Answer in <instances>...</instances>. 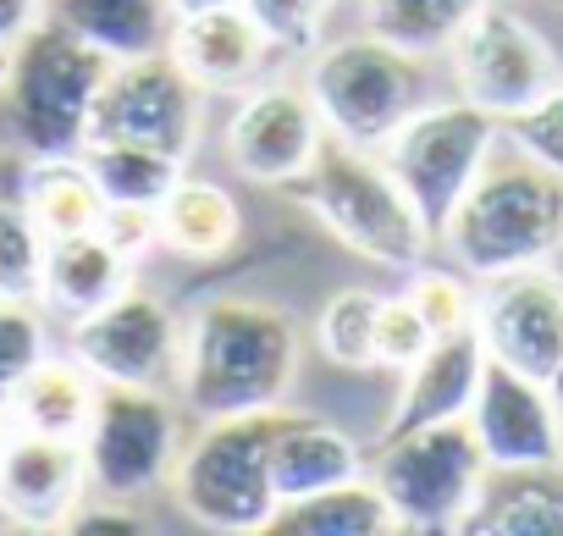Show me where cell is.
Instances as JSON below:
<instances>
[{"mask_svg": "<svg viewBox=\"0 0 563 536\" xmlns=\"http://www.w3.org/2000/svg\"><path fill=\"white\" fill-rule=\"evenodd\" d=\"M106 67L111 62L95 45L45 18L34 34L12 45V67L0 84V139L29 161L84 155Z\"/></svg>", "mask_w": 563, "mask_h": 536, "instance_id": "obj_3", "label": "cell"}, {"mask_svg": "<svg viewBox=\"0 0 563 536\" xmlns=\"http://www.w3.org/2000/svg\"><path fill=\"white\" fill-rule=\"evenodd\" d=\"M7 67H12V51H7V45H0V84H7Z\"/></svg>", "mask_w": 563, "mask_h": 536, "instance_id": "obj_42", "label": "cell"}, {"mask_svg": "<svg viewBox=\"0 0 563 536\" xmlns=\"http://www.w3.org/2000/svg\"><path fill=\"white\" fill-rule=\"evenodd\" d=\"M376 310H382V294H365V288H343L327 299L321 321H316V343L332 365H349V371H365L376 365Z\"/></svg>", "mask_w": 563, "mask_h": 536, "instance_id": "obj_29", "label": "cell"}, {"mask_svg": "<svg viewBox=\"0 0 563 536\" xmlns=\"http://www.w3.org/2000/svg\"><path fill=\"white\" fill-rule=\"evenodd\" d=\"M442 243L464 277H508L547 265L563 249V177L530 155H492L459 210L442 227Z\"/></svg>", "mask_w": 563, "mask_h": 536, "instance_id": "obj_2", "label": "cell"}, {"mask_svg": "<svg viewBox=\"0 0 563 536\" xmlns=\"http://www.w3.org/2000/svg\"><path fill=\"white\" fill-rule=\"evenodd\" d=\"M475 332L486 343V360L552 382L563 371V277L552 265L492 277L475 310Z\"/></svg>", "mask_w": 563, "mask_h": 536, "instance_id": "obj_13", "label": "cell"}, {"mask_svg": "<svg viewBox=\"0 0 563 536\" xmlns=\"http://www.w3.org/2000/svg\"><path fill=\"white\" fill-rule=\"evenodd\" d=\"M387 530H398V514L371 475L288 497L265 519V536H387Z\"/></svg>", "mask_w": 563, "mask_h": 536, "instance_id": "obj_24", "label": "cell"}, {"mask_svg": "<svg viewBox=\"0 0 563 536\" xmlns=\"http://www.w3.org/2000/svg\"><path fill=\"white\" fill-rule=\"evenodd\" d=\"M486 453L470 415L382 437L371 481L398 514V530H459L486 486Z\"/></svg>", "mask_w": 563, "mask_h": 536, "instance_id": "obj_7", "label": "cell"}, {"mask_svg": "<svg viewBox=\"0 0 563 536\" xmlns=\"http://www.w3.org/2000/svg\"><path fill=\"white\" fill-rule=\"evenodd\" d=\"M7 437H12V420H7V409H0V453H7Z\"/></svg>", "mask_w": 563, "mask_h": 536, "instance_id": "obj_41", "label": "cell"}, {"mask_svg": "<svg viewBox=\"0 0 563 536\" xmlns=\"http://www.w3.org/2000/svg\"><path fill=\"white\" fill-rule=\"evenodd\" d=\"M122 288H128V254L100 227L45 243V277H40V305L45 310L78 321Z\"/></svg>", "mask_w": 563, "mask_h": 536, "instance_id": "obj_21", "label": "cell"}, {"mask_svg": "<svg viewBox=\"0 0 563 536\" xmlns=\"http://www.w3.org/2000/svg\"><path fill=\"white\" fill-rule=\"evenodd\" d=\"M481 7L486 0H365V29L415 56H431L448 51Z\"/></svg>", "mask_w": 563, "mask_h": 536, "instance_id": "obj_27", "label": "cell"}, {"mask_svg": "<svg viewBox=\"0 0 563 536\" xmlns=\"http://www.w3.org/2000/svg\"><path fill=\"white\" fill-rule=\"evenodd\" d=\"M365 475V453L349 431H338L321 415H288L271 409V486L276 497H305L338 481Z\"/></svg>", "mask_w": 563, "mask_h": 536, "instance_id": "obj_19", "label": "cell"}, {"mask_svg": "<svg viewBox=\"0 0 563 536\" xmlns=\"http://www.w3.org/2000/svg\"><path fill=\"white\" fill-rule=\"evenodd\" d=\"M172 492L177 508L205 530L227 536L265 530V519L282 503L271 486V409L205 420L172 464Z\"/></svg>", "mask_w": 563, "mask_h": 536, "instance_id": "obj_6", "label": "cell"}, {"mask_svg": "<svg viewBox=\"0 0 563 536\" xmlns=\"http://www.w3.org/2000/svg\"><path fill=\"white\" fill-rule=\"evenodd\" d=\"M172 18H194V12H210V7H232V0H166Z\"/></svg>", "mask_w": 563, "mask_h": 536, "instance_id": "obj_39", "label": "cell"}, {"mask_svg": "<svg viewBox=\"0 0 563 536\" xmlns=\"http://www.w3.org/2000/svg\"><path fill=\"white\" fill-rule=\"evenodd\" d=\"M448 56H453L459 95L470 106L492 111L497 122H514L519 111H530L536 100H547L563 84L547 40L525 18H514L508 7H492V0L459 29Z\"/></svg>", "mask_w": 563, "mask_h": 536, "instance_id": "obj_11", "label": "cell"}, {"mask_svg": "<svg viewBox=\"0 0 563 536\" xmlns=\"http://www.w3.org/2000/svg\"><path fill=\"white\" fill-rule=\"evenodd\" d=\"M62 530H78V536H89V530H111V536H139L144 525H139L133 514H122V508H117L111 497H100V508H84V503H78V508H73L67 519H62Z\"/></svg>", "mask_w": 563, "mask_h": 536, "instance_id": "obj_37", "label": "cell"}, {"mask_svg": "<svg viewBox=\"0 0 563 536\" xmlns=\"http://www.w3.org/2000/svg\"><path fill=\"white\" fill-rule=\"evenodd\" d=\"M305 89L327 122V139L354 150H382L426 106V67L415 51L365 29L321 45L310 56Z\"/></svg>", "mask_w": 563, "mask_h": 536, "instance_id": "obj_5", "label": "cell"}, {"mask_svg": "<svg viewBox=\"0 0 563 536\" xmlns=\"http://www.w3.org/2000/svg\"><path fill=\"white\" fill-rule=\"evenodd\" d=\"M470 426H475V442H481L492 470L563 459V426H558L552 387L536 376H519L497 360H486V371H481Z\"/></svg>", "mask_w": 563, "mask_h": 536, "instance_id": "obj_15", "label": "cell"}, {"mask_svg": "<svg viewBox=\"0 0 563 536\" xmlns=\"http://www.w3.org/2000/svg\"><path fill=\"white\" fill-rule=\"evenodd\" d=\"M426 343H431V327L420 321L409 294L382 299V310H376V365L382 371H409L426 354Z\"/></svg>", "mask_w": 563, "mask_h": 536, "instance_id": "obj_34", "label": "cell"}, {"mask_svg": "<svg viewBox=\"0 0 563 536\" xmlns=\"http://www.w3.org/2000/svg\"><path fill=\"white\" fill-rule=\"evenodd\" d=\"M100 232H106V238L133 260L139 249H150V243H155V205H106Z\"/></svg>", "mask_w": 563, "mask_h": 536, "instance_id": "obj_36", "label": "cell"}, {"mask_svg": "<svg viewBox=\"0 0 563 536\" xmlns=\"http://www.w3.org/2000/svg\"><path fill=\"white\" fill-rule=\"evenodd\" d=\"M497 133H503V122L459 95V100H437V106L426 100L376 150L387 161V172L398 177V188L409 194V205L420 210L431 238H442L448 216L459 210V199L470 194L481 166L497 155Z\"/></svg>", "mask_w": 563, "mask_h": 536, "instance_id": "obj_8", "label": "cell"}, {"mask_svg": "<svg viewBox=\"0 0 563 536\" xmlns=\"http://www.w3.org/2000/svg\"><path fill=\"white\" fill-rule=\"evenodd\" d=\"M243 232L238 199L210 177H177L155 205V243L183 260H221Z\"/></svg>", "mask_w": 563, "mask_h": 536, "instance_id": "obj_23", "label": "cell"}, {"mask_svg": "<svg viewBox=\"0 0 563 536\" xmlns=\"http://www.w3.org/2000/svg\"><path fill=\"white\" fill-rule=\"evenodd\" d=\"M199 100L205 89L166 51L111 62L89 111V144H144L188 161L199 139Z\"/></svg>", "mask_w": 563, "mask_h": 536, "instance_id": "obj_10", "label": "cell"}, {"mask_svg": "<svg viewBox=\"0 0 563 536\" xmlns=\"http://www.w3.org/2000/svg\"><path fill=\"white\" fill-rule=\"evenodd\" d=\"M327 144V122L305 84H260L227 122V161L249 183L288 188L299 183Z\"/></svg>", "mask_w": 563, "mask_h": 536, "instance_id": "obj_14", "label": "cell"}, {"mask_svg": "<svg viewBox=\"0 0 563 536\" xmlns=\"http://www.w3.org/2000/svg\"><path fill=\"white\" fill-rule=\"evenodd\" d=\"M481 371H486V343L475 327L431 338L426 354L409 371H398L404 382H398V404L387 415V437L415 431V426H437V420H464L475 404Z\"/></svg>", "mask_w": 563, "mask_h": 536, "instance_id": "obj_18", "label": "cell"}, {"mask_svg": "<svg viewBox=\"0 0 563 536\" xmlns=\"http://www.w3.org/2000/svg\"><path fill=\"white\" fill-rule=\"evenodd\" d=\"M547 387H552V404H558V426H563V371H558V376H552Z\"/></svg>", "mask_w": 563, "mask_h": 536, "instance_id": "obj_40", "label": "cell"}, {"mask_svg": "<svg viewBox=\"0 0 563 536\" xmlns=\"http://www.w3.org/2000/svg\"><path fill=\"white\" fill-rule=\"evenodd\" d=\"M166 56L205 89V95H238L265 73L271 40L260 34V23L238 7H210L194 18H172V40Z\"/></svg>", "mask_w": 563, "mask_h": 536, "instance_id": "obj_17", "label": "cell"}, {"mask_svg": "<svg viewBox=\"0 0 563 536\" xmlns=\"http://www.w3.org/2000/svg\"><path fill=\"white\" fill-rule=\"evenodd\" d=\"M18 199L23 210L34 216V227L51 238H78V232H95L100 216H106V194L100 183L89 177V166L78 155H56V161H34L18 183Z\"/></svg>", "mask_w": 563, "mask_h": 536, "instance_id": "obj_26", "label": "cell"}, {"mask_svg": "<svg viewBox=\"0 0 563 536\" xmlns=\"http://www.w3.org/2000/svg\"><path fill=\"white\" fill-rule=\"evenodd\" d=\"M45 23V0H0V45H18L23 34H34Z\"/></svg>", "mask_w": 563, "mask_h": 536, "instance_id": "obj_38", "label": "cell"}, {"mask_svg": "<svg viewBox=\"0 0 563 536\" xmlns=\"http://www.w3.org/2000/svg\"><path fill=\"white\" fill-rule=\"evenodd\" d=\"M40 354H45V321L34 299H0V409Z\"/></svg>", "mask_w": 563, "mask_h": 536, "instance_id": "obj_33", "label": "cell"}, {"mask_svg": "<svg viewBox=\"0 0 563 536\" xmlns=\"http://www.w3.org/2000/svg\"><path fill=\"white\" fill-rule=\"evenodd\" d=\"M294 188L338 243H349L354 254H365L376 265L415 272L431 249L420 210L409 205V194L398 188V177L387 172V161L376 150H354V144L327 139L316 166Z\"/></svg>", "mask_w": 563, "mask_h": 536, "instance_id": "obj_4", "label": "cell"}, {"mask_svg": "<svg viewBox=\"0 0 563 536\" xmlns=\"http://www.w3.org/2000/svg\"><path fill=\"white\" fill-rule=\"evenodd\" d=\"M177 453H183V415L166 398V387H100L84 431V464L100 497L111 503L150 497L161 481H172Z\"/></svg>", "mask_w": 563, "mask_h": 536, "instance_id": "obj_9", "label": "cell"}, {"mask_svg": "<svg viewBox=\"0 0 563 536\" xmlns=\"http://www.w3.org/2000/svg\"><path fill=\"white\" fill-rule=\"evenodd\" d=\"M409 305L420 310V321L431 327V338H448V332L475 327L481 294L464 283V272H442V265H415Z\"/></svg>", "mask_w": 563, "mask_h": 536, "instance_id": "obj_31", "label": "cell"}, {"mask_svg": "<svg viewBox=\"0 0 563 536\" xmlns=\"http://www.w3.org/2000/svg\"><path fill=\"white\" fill-rule=\"evenodd\" d=\"M89 492V464L78 437H45L12 426L0 453V508L18 525H62Z\"/></svg>", "mask_w": 563, "mask_h": 536, "instance_id": "obj_16", "label": "cell"}, {"mask_svg": "<svg viewBox=\"0 0 563 536\" xmlns=\"http://www.w3.org/2000/svg\"><path fill=\"white\" fill-rule=\"evenodd\" d=\"M45 18L95 45L106 62L155 56L172 40V7L166 0H45Z\"/></svg>", "mask_w": 563, "mask_h": 536, "instance_id": "obj_22", "label": "cell"}, {"mask_svg": "<svg viewBox=\"0 0 563 536\" xmlns=\"http://www.w3.org/2000/svg\"><path fill=\"white\" fill-rule=\"evenodd\" d=\"M459 530H470V536H563V459L486 470V486Z\"/></svg>", "mask_w": 563, "mask_h": 536, "instance_id": "obj_20", "label": "cell"}, {"mask_svg": "<svg viewBox=\"0 0 563 536\" xmlns=\"http://www.w3.org/2000/svg\"><path fill=\"white\" fill-rule=\"evenodd\" d=\"M299 376V327L288 310L254 299H210L183 327L177 393L199 420L282 409Z\"/></svg>", "mask_w": 563, "mask_h": 536, "instance_id": "obj_1", "label": "cell"}, {"mask_svg": "<svg viewBox=\"0 0 563 536\" xmlns=\"http://www.w3.org/2000/svg\"><path fill=\"white\" fill-rule=\"evenodd\" d=\"M100 183L106 205H161V194L183 177V161L144 144H84L78 155Z\"/></svg>", "mask_w": 563, "mask_h": 536, "instance_id": "obj_28", "label": "cell"}, {"mask_svg": "<svg viewBox=\"0 0 563 536\" xmlns=\"http://www.w3.org/2000/svg\"><path fill=\"white\" fill-rule=\"evenodd\" d=\"M45 277V232L18 194H0V299H34Z\"/></svg>", "mask_w": 563, "mask_h": 536, "instance_id": "obj_30", "label": "cell"}, {"mask_svg": "<svg viewBox=\"0 0 563 536\" xmlns=\"http://www.w3.org/2000/svg\"><path fill=\"white\" fill-rule=\"evenodd\" d=\"M67 354L100 387H172L183 360V327L155 294L128 283L122 294L73 321Z\"/></svg>", "mask_w": 563, "mask_h": 536, "instance_id": "obj_12", "label": "cell"}, {"mask_svg": "<svg viewBox=\"0 0 563 536\" xmlns=\"http://www.w3.org/2000/svg\"><path fill=\"white\" fill-rule=\"evenodd\" d=\"M238 7L260 23V34L271 40V51L310 56L316 40H321V23L332 12V0H238Z\"/></svg>", "mask_w": 563, "mask_h": 536, "instance_id": "obj_32", "label": "cell"}, {"mask_svg": "<svg viewBox=\"0 0 563 536\" xmlns=\"http://www.w3.org/2000/svg\"><path fill=\"white\" fill-rule=\"evenodd\" d=\"M95 398H100V382L67 354V360H51L40 354L29 365V376L12 387L7 398V420L23 426V431H45V437H78L89 431V415H95Z\"/></svg>", "mask_w": 563, "mask_h": 536, "instance_id": "obj_25", "label": "cell"}, {"mask_svg": "<svg viewBox=\"0 0 563 536\" xmlns=\"http://www.w3.org/2000/svg\"><path fill=\"white\" fill-rule=\"evenodd\" d=\"M503 128H508V144L519 155H530V161H541L547 172L563 177V84L547 100H536L530 111H519L514 122H503Z\"/></svg>", "mask_w": 563, "mask_h": 536, "instance_id": "obj_35", "label": "cell"}]
</instances>
